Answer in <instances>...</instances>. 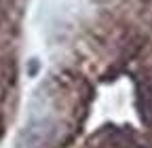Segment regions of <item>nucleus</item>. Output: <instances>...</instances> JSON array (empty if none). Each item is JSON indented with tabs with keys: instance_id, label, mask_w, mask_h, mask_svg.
I'll list each match as a JSON object with an SVG mask.
<instances>
[{
	"instance_id": "1",
	"label": "nucleus",
	"mask_w": 152,
	"mask_h": 148,
	"mask_svg": "<svg viewBox=\"0 0 152 148\" xmlns=\"http://www.w3.org/2000/svg\"><path fill=\"white\" fill-rule=\"evenodd\" d=\"M137 106H140L142 121H144L146 125H152V89H148V87L140 89V95H137Z\"/></svg>"
}]
</instances>
